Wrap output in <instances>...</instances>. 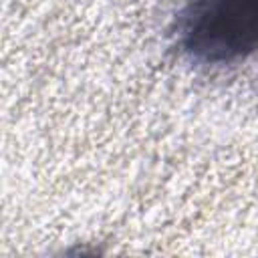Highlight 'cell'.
<instances>
[{
    "mask_svg": "<svg viewBox=\"0 0 258 258\" xmlns=\"http://www.w3.org/2000/svg\"><path fill=\"white\" fill-rule=\"evenodd\" d=\"M187 48L210 62L258 48V0H202L185 28Z\"/></svg>",
    "mask_w": 258,
    "mask_h": 258,
    "instance_id": "1",
    "label": "cell"
}]
</instances>
